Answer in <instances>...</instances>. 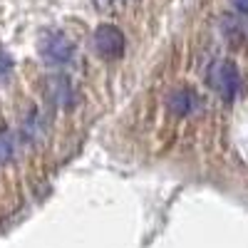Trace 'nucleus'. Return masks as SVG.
I'll return each mask as SVG.
<instances>
[{
	"mask_svg": "<svg viewBox=\"0 0 248 248\" xmlns=\"http://www.w3.org/2000/svg\"><path fill=\"white\" fill-rule=\"evenodd\" d=\"M209 85L226 99V102H233L238 90H241V77L233 62L229 60H216L214 65L209 67Z\"/></svg>",
	"mask_w": 248,
	"mask_h": 248,
	"instance_id": "f257e3e1",
	"label": "nucleus"
},
{
	"mask_svg": "<svg viewBox=\"0 0 248 248\" xmlns=\"http://www.w3.org/2000/svg\"><path fill=\"white\" fill-rule=\"evenodd\" d=\"M40 57H43L47 65H67L75 57V45L67 40L65 32H45L40 40Z\"/></svg>",
	"mask_w": 248,
	"mask_h": 248,
	"instance_id": "f03ea898",
	"label": "nucleus"
},
{
	"mask_svg": "<svg viewBox=\"0 0 248 248\" xmlns=\"http://www.w3.org/2000/svg\"><path fill=\"white\" fill-rule=\"evenodd\" d=\"M94 52L105 60H119L124 55V35L114 25H99L92 35Z\"/></svg>",
	"mask_w": 248,
	"mask_h": 248,
	"instance_id": "7ed1b4c3",
	"label": "nucleus"
},
{
	"mask_svg": "<svg viewBox=\"0 0 248 248\" xmlns=\"http://www.w3.org/2000/svg\"><path fill=\"white\" fill-rule=\"evenodd\" d=\"M47 94H50V99L55 102V105H60V107H72L75 99H77L67 77H50L47 79Z\"/></svg>",
	"mask_w": 248,
	"mask_h": 248,
	"instance_id": "20e7f679",
	"label": "nucleus"
},
{
	"mask_svg": "<svg viewBox=\"0 0 248 248\" xmlns=\"http://www.w3.org/2000/svg\"><path fill=\"white\" fill-rule=\"evenodd\" d=\"M167 105H169V109H171L176 117H186V114L196 112L199 99H196V94H194L191 90H176V92L169 94Z\"/></svg>",
	"mask_w": 248,
	"mask_h": 248,
	"instance_id": "39448f33",
	"label": "nucleus"
},
{
	"mask_svg": "<svg viewBox=\"0 0 248 248\" xmlns=\"http://www.w3.org/2000/svg\"><path fill=\"white\" fill-rule=\"evenodd\" d=\"M15 154V141H13V134L8 132H0V164L10 161Z\"/></svg>",
	"mask_w": 248,
	"mask_h": 248,
	"instance_id": "423d86ee",
	"label": "nucleus"
},
{
	"mask_svg": "<svg viewBox=\"0 0 248 248\" xmlns=\"http://www.w3.org/2000/svg\"><path fill=\"white\" fill-rule=\"evenodd\" d=\"M10 67H13V60H10V55L0 47V79H3L8 72H10Z\"/></svg>",
	"mask_w": 248,
	"mask_h": 248,
	"instance_id": "0eeeda50",
	"label": "nucleus"
},
{
	"mask_svg": "<svg viewBox=\"0 0 248 248\" xmlns=\"http://www.w3.org/2000/svg\"><path fill=\"white\" fill-rule=\"evenodd\" d=\"M92 3H94V5L99 8V10H109V8H112V5L117 3V0H92Z\"/></svg>",
	"mask_w": 248,
	"mask_h": 248,
	"instance_id": "6e6552de",
	"label": "nucleus"
},
{
	"mask_svg": "<svg viewBox=\"0 0 248 248\" xmlns=\"http://www.w3.org/2000/svg\"><path fill=\"white\" fill-rule=\"evenodd\" d=\"M233 3V8L238 10V13H246L248 15V0H231Z\"/></svg>",
	"mask_w": 248,
	"mask_h": 248,
	"instance_id": "1a4fd4ad",
	"label": "nucleus"
},
{
	"mask_svg": "<svg viewBox=\"0 0 248 248\" xmlns=\"http://www.w3.org/2000/svg\"><path fill=\"white\" fill-rule=\"evenodd\" d=\"M117 3H124V0H117Z\"/></svg>",
	"mask_w": 248,
	"mask_h": 248,
	"instance_id": "9d476101",
	"label": "nucleus"
}]
</instances>
